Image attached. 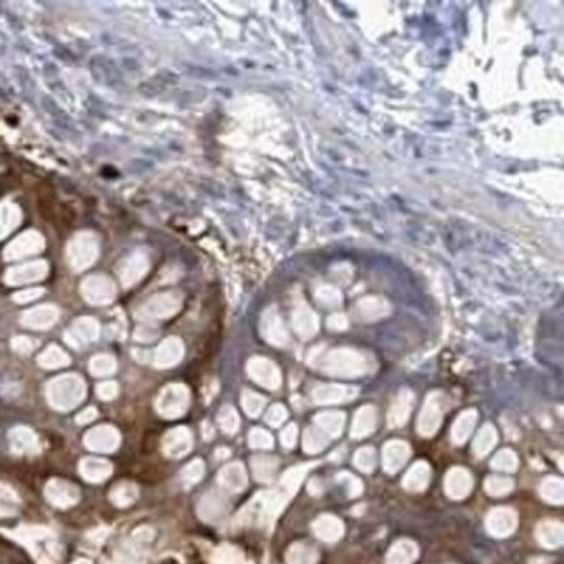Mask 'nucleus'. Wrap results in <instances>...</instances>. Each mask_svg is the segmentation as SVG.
Here are the masks:
<instances>
[{"instance_id": "nucleus-1", "label": "nucleus", "mask_w": 564, "mask_h": 564, "mask_svg": "<svg viewBox=\"0 0 564 564\" xmlns=\"http://www.w3.org/2000/svg\"><path fill=\"white\" fill-rule=\"evenodd\" d=\"M82 397H84V385L80 380H58L49 389V403L63 412L77 407Z\"/></svg>"}, {"instance_id": "nucleus-2", "label": "nucleus", "mask_w": 564, "mask_h": 564, "mask_svg": "<svg viewBox=\"0 0 564 564\" xmlns=\"http://www.w3.org/2000/svg\"><path fill=\"white\" fill-rule=\"evenodd\" d=\"M189 403L188 391L181 385H172L165 389L157 401V410L162 417L177 419L186 412Z\"/></svg>"}, {"instance_id": "nucleus-3", "label": "nucleus", "mask_w": 564, "mask_h": 564, "mask_svg": "<svg viewBox=\"0 0 564 564\" xmlns=\"http://www.w3.org/2000/svg\"><path fill=\"white\" fill-rule=\"evenodd\" d=\"M87 450L97 453H112L119 448L120 434L113 426H97L84 436Z\"/></svg>"}, {"instance_id": "nucleus-4", "label": "nucleus", "mask_w": 564, "mask_h": 564, "mask_svg": "<svg viewBox=\"0 0 564 564\" xmlns=\"http://www.w3.org/2000/svg\"><path fill=\"white\" fill-rule=\"evenodd\" d=\"M517 528V514L516 510L509 507H497L491 510L486 517V529L491 536L505 539L512 535Z\"/></svg>"}, {"instance_id": "nucleus-5", "label": "nucleus", "mask_w": 564, "mask_h": 564, "mask_svg": "<svg viewBox=\"0 0 564 564\" xmlns=\"http://www.w3.org/2000/svg\"><path fill=\"white\" fill-rule=\"evenodd\" d=\"M193 448V434L188 427H174L164 436L162 450L170 459H181Z\"/></svg>"}, {"instance_id": "nucleus-6", "label": "nucleus", "mask_w": 564, "mask_h": 564, "mask_svg": "<svg viewBox=\"0 0 564 564\" xmlns=\"http://www.w3.org/2000/svg\"><path fill=\"white\" fill-rule=\"evenodd\" d=\"M472 484H474V481H472L471 472L467 469L453 467L450 469L445 478V493L453 500H462L471 493Z\"/></svg>"}, {"instance_id": "nucleus-7", "label": "nucleus", "mask_w": 564, "mask_h": 564, "mask_svg": "<svg viewBox=\"0 0 564 564\" xmlns=\"http://www.w3.org/2000/svg\"><path fill=\"white\" fill-rule=\"evenodd\" d=\"M408 459H410V446L400 439H392L382 450V464L389 474H396Z\"/></svg>"}, {"instance_id": "nucleus-8", "label": "nucleus", "mask_w": 564, "mask_h": 564, "mask_svg": "<svg viewBox=\"0 0 564 564\" xmlns=\"http://www.w3.org/2000/svg\"><path fill=\"white\" fill-rule=\"evenodd\" d=\"M443 419V403L438 401L436 397H429L426 403V407L422 408L419 417V433L422 436L431 438L438 433L439 426H441Z\"/></svg>"}, {"instance_id": "nucleus-9", "label": "nucleus", "mask_w": 564, "mask_h": 564, "mask_svg": "<svg viewBox=\"0 0 564 564\" xmlns=\"http://www.w3.org/2000/svg\"><path fill=\"white\" fill-rule=\"evenodd\" d=\"M219 484H221L224 490L231 491V493H240L247 488V471H245L244 465L240 462H233V464H228L226 467L221 469L219 472Z\"/></svg>"}, {"instance_id": "nucleus-10", "label": "nucleus", "mask_w": 564, "mask_h": 564, "mask_svg": "<svg viewBox=\"0 0 564 564\" xmlns=\"http://www.w3.org/2000/svg\"><path fill=\"white\" fill-rule=\"evenodd\" d=\"M45 495H47V498L54 503V505L59 507L73 505V503L78 500V497H80V493H78V490L73 486V484L66 483V481L61 479L49 481L47 488H45Z\"/></svg>"}, {"instance_id": "nucleus-11", "label": "nucleus", "mask_w": 564, "mask_h": 564, "mask_svg": "<svg viewBox=\"0 0 564 564\" xmlns=\"http://www.w3.org/2000/svg\"><path fill=\"white\" fill-rule=\"evenodd\" d=\"M9 443L13 452L20 455H33L39 452V438L30 427H14L9 433Z\"/></svg>"}, {"instance_id": "nucleus-12", "label": "nucleus", "mask_w": 564, "mask_h": 564, "mask_svg": "<svg viewBox=\"0 0 564 564\" xmlns=\"http://www.w3.org/2000/svg\"><path fill=\"white\" fill-rule=\"evenodd\" d=\"M313 529H314V533H316L318 539L323 540V542H330V544L340 540V536L344 535L342 521L335 516H328V514L318 517V520L314 521Z\"/></svg>"}, {"instance_id": "nucleus-13", "label": "nucleus", "mask_w": 564, "mask_h": 564, "mask_svg": "<svg viewBox=\"0 0 564 564\" xmlns=\"http://www.w3.org/2000/svg\"><path fill=\"white\" fill-rule=\"evenodd\" d=\"M78 469H80L82 478L90 481V483H101L112 474V464L104 459H97V457L82 459Z\"/></svg>"}, {"instance_id": "nucleus-14", "label": "nucleus", "mask_w": 564, "mask_h": 564, "mask_svg": "<svg viewBox=\"0 0 564 564\" xmlns=\"http://www.w3.org/2000/svg\"><path fill=\"white\" fill-rule=\"evenodd\" d=\"M200 516L205 521H217L221 517H224L226 510H228V502L217 491H209L205 497L200 502Z\"/></svg>"}, {"instance_id": "nucleus-15", "label": "nucleus", "mask_w": 564, "mask_h": 564, "mask_svg": "<svg viewBox=\"0 0 564 564\" xmlns=\"http://www.w3.org/2000/svg\"><path fill=\"white\" fill-rule=\"evenodd\" d=\"M564 529L559 521H542L536 526V540L545 548H558L563 545Z\"/></svg>"}, {"instance_id": "nucleus-16", "label": "nucleus", "mask_w": 564, "mask_h": 564, "mask_svg": "<svg viewBox=\"0 0 564 564\" xmlns=\"http://www.w3.org/2000/svg\"><path fill=\"white\" fill-rule=\"evenodd\" d=\"M431 481V467L427 462L420 460L417 464L412 465L410 471L407 472L403 479L404 490L408 491H424Z\"/></svg>"}, {"instance_id": "nucleus-17", "label": "nucleus", "mask_w": 564, "mask_h": 564, "mask_svg": "<svg viewBox=\"0 0 564 564\" xmlns=\"http://www.w3.org/2000/svg\"><path fill=\"white\" fill-rule=\"evenodd\" d=\"M377 426V412L372 407H363L358 410L351 426V436L353 438H366L376 431Z\"/></svg>"}, {"instance_id": "nucleus-18", "label": "nucleus", "mask_w": 564, "mask_h": 564, "mask_svg": "<svg viewBox=\"0 0 564 564\" xmlns=\"http://www.w3.org/2000/svg\"><path fill=\"white\" fill-rule=\"evenodd\" d=\"M419 558L417 544L412 540H397V542L389 548L388 564H412Z\"/></svg>"}, {"instance_id": "nucleus-19", "label": "nucleus", "mask_w": 564, "mask_h": 564, "mask_svg": "<svg viewBox=\"0 0 564 564\" xmlns=\"http://www.w3.org/2000/svg\"><path fill=\"white\" fill-rule=\"evenodd\" d=\"M476 420H478V415H476L474 410H467L460 415L459 419L455 420L452 427V439L455 445H464L469 438H471L472 431L476 427Z\"/></svg>"}, {"instance_id": "nucleus-20", "label": "nucleus", "mask_w": 564, "mask_h": 564, "mask_svg": "<svg viewBox=\"0 0 564 564\" xmlns=\"http://www.w3.org/2000/svg\"><path fill=\"white\" fill-rule=\"evenodd\" d=\"M316 427L328 438H339L344 431V415L339 412H327L316 417Z\"/></svg>"}, {"instance_id": "nucleus-21", "label": "nucleus", "mask_w": 564, "mask_h": 564, "mask_svg": "<svg viewBox=\"0 0 564 564\" xmlns=\"http://www.w3.org/2000/svg\"><path fill=\"white\" fill-rule=\"evenodd\" d=\"M276 469H278V460L275 457L268 455H257L252 459V472L256 476V479L263 481V483H270L275 478Z\"/></svg>"}, {"instance_id": "nucleus-22", "label": "nucleus", "mask_w": 564, "mask_h": 564, "mask_svg": "<svg viewBox=\"0 0 564 564\" xmlns=\"http://www.w3.org/2000/svg\"><path fill=\"white\" fill-rule=\"evenodd\" d=\"M495 445H497V429L491 424H488V426H484L479 431L478 436H476L472 450H474L476 457H484L495 448Z\"/></svg>"}, {"instance_id": "nucleus-23", "label": "nucleus", "mask_w": 564, "mask_h": 564, "mask_svg": "<svg viewBox=\"0 0 564 564\" xmlns=\"http://www.w3.org/2000/svg\"><path fill=\"white\" fill-rule=\"evenodd\" d=\"M540 495L545 502L554 503V505H561L564 500V486L561 478H545L540 484Z\"/></svg>"}, {"instance_id": "nucleus-24", "label": "nucleus", "mask_w": 564, "mask_h": 564, "mask_svg": "<svg viewBox=\"0 0 564 564\" xmlns=\"http://www.w3.org/2000/svg\"><path fill=\"white\" fill-rule=\"evenodd\" d=\"M316 548L308 544H295L289 548V554H287V564H316Z\"/></svg>"}, {"instance_id": "nucleus-25", "label": "nucleus", "mask_w": 564, "mask_h": 564, "mask_svg": "<svg viewBox=\"0 0 564 564\" xmlns=\"http://www.w3.org/2000/svg\"><path fill=\"white\" fill-rule=\"evenodd\" d=\"M328 445V436L327 434L321 433L316 426L308 427L304 433V438H302V448H304L306 453H320L327 448Z\"/></svg>"}, {"instance_id": "nucleus-26", "label": "nucleus", "mask_w": 564, "mask_h": 564, "mask_svg": "<svg viewBox=\"0 0 564 564\" xmlns=\"http://www.w3.org/2000/svg\"><path fill=\"white\" fill-rule=\"evenodd\" d=\"M484 490L491 497H503L514 490V481L505 476H490L484 481Z\"/></svg>"}, {"instance_id": "nucleus-27", "label": "nucleus", "mask_w": 564, "mask_h": 564, "mask_svg": "<svg viewBox=\"0 0 564 564\" xmlns=\"http://www.w3.org/2000/svg\"><path fill=\"white\" fill-rule=\"evenodd\" d=\"M410 397L401 396L400 400L396 401L395 407H392L391 414H389V426L391 427H401L404 422L408 420V415H410Z\"/></svg>"}, {"instance_id": "nucleus-28", "label": "nucleus", "mask_w": 564, "mask_h": 564, "mask_svg": "<svg viewBox=\"0 0 564 564\" xmlns=\"http://www.w3.org/2000/svg\"><path fill=\"white\" fill-rule=\"evenodd\" d=\"M520 465V460H517V455L512 452V450H500L497 455L493 457L491 460V467L495 471H502V472H514Z\"/></svg>"}, {"instance_id": "nucleus-29", "label": "nucleus", "mask_w": 564, "mask_h": 564, "mask_svg": "<svg viewBox=\"0 0 564 564\" xmlns=\"http://www.w3.org/2000/svg\"><path fill=\"white\" fill-rule=\"evenodd\" d=\"M377 464V453L376 450L370 448V446H365V448H359L358 452L354 453V465L363 472H372L376 469Z\"/></svg>"}, {"instance_id": "nucleus-30", "label": "nucleus", "mask_w": 564, "mask_h": 564, "mask_svg": "<svg viewBox=\"0 0 564 564\" xmlns=\"http://www.w3.org/2000/svg\"><path fill=\"white\" fill-rule=\"evenodd\" d=\"M203 474H205V464H203V460L195 459L189 462L186 467L183 469V472H181V479H183V483L186 484V486H191V484L198 483V481L203 478Z\"/></svg>"}, {"instance_id": "nucleus-31", "label": "nucleus", "mask_w": 564, "mask_h": 564, "mask_svg": "<svg viewBox=\"0 0 564 564\" xmlns=\"http://www.w3.org/2000/svg\"><path fill=\"white\" fill-rule=\"evenodd\" d=\"M306 471H308V465H297V467L287 471L282 478L283 490H285L287 493H294V491L299 488V484H301L302 478L306 476Z\"/></svg>"}, {"instance_id": "nucleus-32", "label": "nucleus", "mask_w": 564, "mask_h": 564, "mask_svg": "<svg viewBox=\"0 0 564 564\" xmlns=\"http://www.w3.org/2000/svg\"><path fill=\"white\" fill-rule=\"evenodd\" d=\"M219 426L226 434H234L240 427V419L238 414L231 407H224L219 412Z\"/></svg>"}, {"instance_id": "nucleus-33", "label": "nucleus", "mask_w": 564, "mask_h": 564, "mask_svg": "<svg viewBox=\"0 0 564 564\" xmlns=\"http://www.w3.org/2000/svg\"><path fill=\"white\" fill-rule=\"evenodd\" d=\"M248 445L256 450H270L275 445V439H272V436L266 429L256 427L248 434Z\"/></svg>"}, {"instance_id": "nucleus-34", "label": "nucleus", "mask_w": 564, "mask_h": 564, "mask_svg": "<svg viewBox=\"0 0 564 564\" xmlns=\"http://www.w3.org/2000/svg\"><path fill=\"white\" fill-rule=\"evenodd\" d=\"M138 495V490H136L134 484L122 483L119 486H115V490L112 491V500L116 503V505H127L131 503Z\"/></svg>"}, {"instance_id": "nucleus-35", "label": "nucleus", "mask_w": 564, "mask_h": 564, "mask_svg": "<svg viewBox=\"0 0 564 564\" xmlns=\"http://www.w3.org/2000/svg\"><path fill=\"white\" fill-rule=\"evenodd\" d=\"M215 561L219 564H245V558L238 548L224 545L215 552Z\"/></svg>"}, {"instance_id": "nucleus-36", "label": "nucleus", "mask_w": 564, "mask_h": 564, "mask_svg": "<svg viewBox=\"0 0 564 564\" xmlns=\"http://www.w3.org/2000/svg\"><path fill=\"white\" fill-rule=\"evenodd\" d=\"M346 396V392L339 388H321L314 395V400H316V403H339Z\"/></svg>"}, {"instance_id": "nucleus-37", "label": "nucleus", "mask_w": 564, "mask_h": 564, "mask_svg": "<svg viewBox=\"0 0 564 564\" xmlns=\"http://www.w3.org/2000/svg\"><path fill=\"white\" fill-rule=\"evenodd\" d=\"M18 505L14 491L6 484H0V514H9Z\"/></svg>"}, {"instance_id": "nucleus-38", "label": "nucleus", "mask_w": 564, "mask_h": 564, "mask_svg": "<svg viewBox=\"0 0 564 564\" xmlns=\"http://www.w3.org/2000/svg\"><path fill=\"white\" fill-rule=\"evenodd\" d=\"M244 408L248 414V417H257L264 408V400L253 392H245L244 395Z\"/></svg>"}, {"instance_id": "nucleus-39", "label": "nucleus", "mask_w": 564, "mask_h": 564, "mask_svg": "<svg viewBox=\"0 0 564 564\" xmlns=\"http://www.w3.org/2000/svg\"><path fill=\"white\" fill-rule=\"evenodd\" d=\"M253 377H256L260 384H266V385H270V388H275V385L278 384V376H276L275 370H272L270 365L257 366Z\"/></svg>"}, {"instance_id": "nucleus-40", "label": "nucleus", "mask_w": 564, "mask_h": 564, "mask_svg": "<svg viewBox=\"0 0 564 564\" xmlns=\"http://www.w3.org/2000/svg\"><path fill=\"white\" fill-rule=\"evenodd\" d=\"M339 483L344 484V488H346V493L349 495V497H358V495L363 491L361 481H359L358 478H354L353 474H340Z\"/></svg>"}, {"instance_id": "nucleus-41", "label": "nucleus", "mask_w": 564, "mask_h": 564, "mask_svg": "<svg viewBox=\"0 0 564 564\" xmlns=\"http://www.w3.org/2000/svg\"><path fill=\"white\" fill-rule=\"evenodd\" d=\"M285 420H287V410L282 407V404H275L266 415V422L270 424L271 427H280Z\"/></svg>"}, {"instance_id": "nucleus-42", "label": "nucleus", "mask_w": 564, "mask_h": 564, "mask_svg": "<svg viewBox=\"0 0 564 564\" xmlns=\"http://www.w3.org/2000/svg\"><path fill=\"white\" fill-rule=\"evenodd\" d=\"M297 436H299V433H297V426H287L285 429L282 431V434H280V439H282V445L285 446L287 450H290V448H294L295 446V443H297Z\"/></svg>"}, {"instance_id": "nucleus-43", "label": "nucleus", "mask_w": 564, "mask_h": 564, "mask_svg": "<svg viewBox=\"0 0 564 564\" xmlns=\"http://www.w3.org/2000/svg\"><path fill=\"white\" fill-rule=\"evenodd\" d=\"M96 415H97L96 408H87V410L82 412V414L77 417V424H80V426H85V424L92 422V420L96 419Z\"/></svg>"}, {"instance_id": "nucleus-44", "label": "nucleus", "mask_w": 564, "mask_h": 564, "mask_svg": "<svg viewBox=\"0 0 564 564\" xmlns=\"http://www.w3.org/2000/svg\"><path fill=\"white\" fill-rule=\"evenodd\" d=\"M165 346H167V347H164V349H162L160 358L164 359L162 363L169 365V363H172L174 359H176V346H170V344H165Z\"/></svg>"}, {"instance_id": "nucleus-45", "label": "nucleus", "mask_w": 564, "mask_h": 564, "mask_svg": "<svg viewBox=\"0 0 564 564\" xmlns=\"http://www.w3.org/2000/svg\"><path fill=\"white\" fill-rule=\"evenodd\" d=\"M116 395V388L115 384H104L100 388V396L104 397V400H112Z\"/></svg>"}, {"instance_id": "nucleus-46", "label": "nucleus", "mask_w": 564, "mask_h": 564, "mask_svg": "<svg viewBox=\"0 0 564 564\" xmlns=\"http://www.w3.org/2000/svg\"><path fill=\"white\" fill-rule=\"evenodd\" d=\"M104 358H100L96 363H94L92 368L96 370V372H109V370H113V363L112 361H103Z\"/></svg>"}]
</instances>
